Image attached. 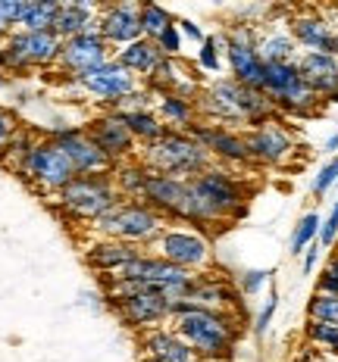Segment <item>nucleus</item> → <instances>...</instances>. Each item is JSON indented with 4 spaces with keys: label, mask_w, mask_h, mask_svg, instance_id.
<instances>
[{
    "label": "nucleus",
    "mask_w": 338,
    "mask_h": 362,
    "mask_svg": "<svg viewBox=\"0 0 338 362\" xmlns=\"http://www.w3.org/2000/svg\"><path fill=\"white\" fill-rule=\"evenodd\" d=\"M198 116L207 125H220V128H229V132H238V128L251 132V128H257L263 122L279 119V110H276V103L263 90L244 88L235 78H216L201 90Z\"/></svg>",
    "instance_id": "obj_1"
},
{
    "label": "nucleus",
    "mask_w": 338,
    "mask_h": 362,
    "mask_svg": "<svg viewBox=\"0 0 338 362\" xmlns=\"http://www.w3.org/2000/svg\"><path fill=\"white\" fill-rule=\"evenodd\" d=\"M172 331L191 346L204 362L232 359L242 337V319L238 313H213V309L176 306L172 309Z\"/></svg>",
    "instance_id": "obj_2"
},
{
    "label": "nucleus",
    "mask_w": 338,
    "mask_h": 362,
    "mask_svg": "<svg viewBox=\"0 0 338 362\" xmlns=\"http://www.w3.org/2000/svg\"><path fill=\"white\" fill-rule=\"evenodd\" d=\"M167 228H169V218L141 200H119L110 213H103L97 222L88 225V231L97 238L125 240V244L145 247V250L154 247Z\"/></svg>",
    "instance_id": "obj_3"
},
{
    "label": "nucleus",
    "mask_w": 338,
    "mask_h": 362,
    "mask_svg": "<svg viewBox=\"0 0 338 362\" xmlns=\"http://www.w3.org/2000/svg\"><path fill=\"white\" fill-rule=\"evenodd\" d=\"M141 165L150 172H160V175L188 181L198 178L201 172H207L216 163L188 132H167L160 141L141 147Z\"/></svg>",
    "instance_id": "obj_4"
},
{
    "label": "nucleus",
    "mask_w": 338,
    "mask_h": 362,
    "mask_svg": "<svg viewBox=\"0 0 338 362\" xmlns=\"http://www.w3.org/2000/svg\"><path fill=\"white\" fill-rule=\"evenodd\" d=\"M123 200L113 175H79L54 197V206L72 222L91 225Z\"/></svg>",
    "instance_id": "obj_5"
},
{
    "label": "nucleus",
    "mask_w": 338,
    "mask_h": 362,
    "mask_svg": "<svg viewBox=\"0 0 338 362\" xmlns=\"http://www.w3.org/2000/svg\"><path fill=\"white\" fill-rule=\"evenodd\" d=\"M19 175L35 187L44 197H57L66 185H72L79 178V172L72 169L69 156L63 153V147L54 138H35L32 150H28L26 163H22Z\"/></svg>",
    "instance_id": "obj_6"
},
{
    "label": "nucleus",
    "mask_w": 338,
    "mask_h": 362,
    "mask_svg": "<svg viewBox=\"0 0 338 362\" xmlns=\"http://www.w3.org/2000/svg\"><path fill=\"white\" fill-rule=\"evenodd\" d=\"M225 44V66H229V78H235L238 85L263 90L266 81V63L260 59L257 50V25L251 22H235L222 32Z\"/></svg>",
    "instance_id": "obj_7"
},
{
    "label": "nucleus",
    "mask_w": 338,
    "mask_h": 362,
    "mask_svg": "<svg viewBox=\"0 0 338 362\" xmlns=\"http://www.w3.org/2000/svg\"><path fill=\"white\" fill-rule=\"evenodd\" d=\"M263 94L276 103L279 112L288 116H313L320 110L322 97L310 90L298 72V63H276L266 66V81H263Z\"/></svg>",
    "instance_id": "obj_8"
},
{
    "label": "nucleus",
    "mask_w": 338,
    "mask_h": 362,
    "mask_svg": "<svg viewBox=\"0 0 338 362\" xmlns=\"http://www.w3.org/2000/svg\"><path fill=\"white\" fill-rule=\"evenodd\" d=\"M154 247H157V256H163L172 266L191 272V275H204V272L213 269V244H210V238L198 228L169 225Z\"/></svg>",
    "instance_id": "obj_9"
},
{
    "label": "nucleus",
    "mask_w": 338,
    "mask_h": 362,
    "mask_svg": "<svg viewBox=\"0 0 338 362\" xmlns=\"http://www.w3.org/2000/svg\"><path fill=\"white\" fill-rule=\"evenodd\" d=\"M194 187L201 191L210 206L220 213L222 222L232 218H242L247 213V197H251V187L244 185L235 172H229L225 165H210L207 172H201L198 178H191Z\"/></svg>",
    "instance_id": "obj_10"
},
{
    "label": "nucleus",
    "mask_w": 338,
    "mask_h": 362,
    "mask_svg": "<svg viewBox=\"0 0 338 362\" xmlns=\"http://www.w3.org/2000/svg\"><path fill=\"white\" fill-rule=\"evenodd\" d=\"M72 81L85 90L88 97H94L97 103H103V107H110V110H116L125 97L141 88V81L135 78L125 66H119L116 57H113L110 63L97 66V69L79 75V78H72Z\"/></svg>",
    "instance_id": "obj_11"
},
{
    "label": "nucleus",
    "mask_w": 338,
    "mask_h": 362,
    "mask_svg": "<svg viewBox=\"0 0 338 362\" xmlns=\"http://www.w3.org/2000/svg\"><path fill=\"white\" fill-rule=\"evenodd\" d=\"M247 150H251V163L254 165H285L295 156L298 150V138L282 119H273V122H263L251 132H244Z\"/></svg>",
    "instance_id": "obj_12"
},
{
    "label": "nucleus",
    "mask_w": 338,
    "mask_h": 362,
    "mask_svg": "<svg viewBox=\"0 0 338 362\" xmlns=\"http://www.w3.org/2000/svg\"><path fill=\"white\" fill-rule=\"evenodd\" d=\"M110 59H113V47L101 37V32H88L63 41V50L57 57V69L69 75V78H79V75L110 63Z\"/></svg>",
    "instance_id": "obj_13"
},
{
    "label": "nucleus",
    "mask_w": 338,
    "mask_h": 362,
    "mask_svg": "<svg viewBox=\"0 0 338 362\" xmlns=\"http://www.w3.org/2000/svg\"><path fill=\"white\" fill-rule=\"evenodd\" d=\"M50 138L63 147V153L69 156L72 169L79 172V175H113V172H116V165H113L107 160V153L88 138L85 128H60V132H54Z\"/></svg>",
    "instance_id": "obj_14"
},
{
    "label": "nucleus",
    "mask_w": 338,
    "mask_h": 362,
    "mask_svg": "<svg viewBox=\"0 0 338 362\" xmlns=\"http://www.w3.org/2000/svg\"><path fill=\"white\" fill-rule=\"evenodd\" d=\"M288 32L300 54H332L335 50V22L326 10H298L288 16Z\"/></svg>",
    "instance_id": "obj_15"
},
{
    "label": "nucleus",
    "mask_w": 338,
    "mask_h": 362,
    "mask_svg": "<svg viewBox=\"0 0 338 362\" xmlns=\"http://www.w3.org/2000/svg\"><path fill=\"white\" fill-rule=\"evenodd\" d=\"M194 141L213 156V163L220 165H251V150H247V141L242 132H229V128H220V125H207V122H198L188 128Z\"/></svg>",
    "instance_id": "obj_16"
},
{
    "label": "nucleus",
    "mask_w": 338,
    "mask_h": 362,
    "mask_svg": "<svg viewBox=\"0 0 338 362\" xmlns=\"http://www.w3.org/2000/svg\"><path fill=\"white\" fill-rule=\"evenodd\" d=\"M88 138L94 141L97 147L107 153V160L116 165H125L135 156V147H138V141L132 138V132L119 122L116 112H103V116H94L91 122L85 125Z\"/></svg>",
    "instance_id": "obj_17"
},
{
    "label": "nucleus",
    "mask_w": 338,
    "mask_h": 362,
    "mask_svg": "<svg viewBox=\"0 0 338 362\" xmlns=\"http://www.w3.org/2000/svg\"><path fill=\"white\" fill-rule=\"evenodd\" d=\"M110 306L125 325L141 331V334L150 328H160L163 322H172V306L160 293H135V297L116 300V303H110Z\"/></svg>",
    "instance_id": "obj_18"
},
{
    "label": "nucleus",
    "mask_w": 338,
    "mask_h": 362,
    "mask_svg": "<svg viewBox=\"0 0 338 362\" xmlns=\"http://www.w3.org/2000/svg\"><path fill=\"white\" fill-rule=\"evenodd\" d=\"M97 32L110 47H129L141 41V4H113L97 16Z\"/></svg>",
    "instance_id": "obj_19"
},
{
    "label": "nucleus",
    "mask_w": 338,
    "mask_h": 362,
    "mask_svg": "<svg viewBox=\"0 0 338 362\" xmlns=\"http://www.w3.org/2000/svg\"><path fill=\"white\" fill-rule=\"evenodd\" d=\"M6 44L16 50V57L28 69L57 66V57L63 50V41H60L57 32H26V28H16V32L6 35Z\"/></svg>",
    "instance_id": "obj_20"
},
{
    "label": "nucleus",
    "mask_w": 338,
    "mask_h": 362,
    "mask_svg": "<svg viewBox=\"0 0 338 362\" xmlns=\"http://www.w3.org/2000/svg\"><path fill=\"white\" fill-rule=\"evenodd\" d=\"M300 78L310 85L322 103H338V57L335 54H300L298 57Z\"/></svg>",
    "instance_id": "obj_21"
},
{
    "label": "nucleus",
    "mask_w": 338,
    "mask_h": 362,
    "mask_svg": "<svg viewBox=\"0 0 338 362\" xmlns=\"http://www.w3.org/2000/svg\"><path fill=\"white\" fill-rule=\"evenodd\" d=\"M147 250L145 247H135V244H125V240H113V238H97L88 244L85 250V262L91 266L94 272H101L103 278L116 275L119 269H125L129 262L141 259Z\"/></svg>",
    "instance_id": "obj_22"
},
{
    "label": "nucleus",
    "mask_w": 338,
    "mask_h": 362,
    "mask_svg": "<svg viewBox=\"0 0 338 362\" xmlns=\"http://www.w3.org/2000/svg\"><path fill=\"white\" fill-rule=\"evenodd\" d=\"M188 306L194 309H213V313H235L238 306V293L216 278L213 272H204V275L194 278L191 293H188Z\"/></svg>",
    "instance_id": "obj_23"
},
{
    "label": "nucleus",
    "mask_w": 338,
    "mask_h": 362,
    "mask_svg": "<svg viewBox=\"0 0 338 362\" xmlns=\"http://www.w3.org/2000/svg\"><path fill=\"white\" fill-rule=\"evenodd\" d=\"M185 197V181L182 178H169V175H160V172H150L147 169V178H145V191H141V203L154 206L160 216H167L169 222L176 218L179 213V203Z\"/></svg>",
    "instance_id": "obj_24"
},
{
    "label": "nucleus",
    "mask_w": 338,
    "mask_h": 362,
    "mask_svg": "<svg viewBox=\"0 0 338 362\" xmlns=\"http://www.w3.org/2000/svg\"><path fill=\"white\" fill-rule=\"evenodd\" d=\"M257 50H260V59L266 66L298 63V57H300L295 37H291V32H288V22H273L263 35L257 32Z\"/></svg>",
    "instance_id": "obj_25"
},
{
    "label": "nucleus",
    "mask_w": 338,
    "mask_h": 362,
    "mask_svg": "<svg viewBox=\"0 0 338 362\" xmlns=\"http://www.w3.org/2000/svg\"><path fill=\"white\" fill-rule=\"evenodd\" d=\"M116 59H119V66H125L135 78H150V75L157 72V66L163 63V50L157 47V41H147V37H141V41H135L129 44V47H119L116 50Z\"/></svg>",
    "instance_id": "obj_26"
},
{
    "label": "nucleus",
    "mask_w": 338,
    "mask_h": 362,
    "mask_svg": "<svg viewBox=\"0 0 338 362\" xmlns=\"http://www.w3.org/2000/svg\"><path fill=\"white\" fill-rule=\"evenodd\" d=\"M157 116L169 132H188L191 125L201 122L198 100H185L179 94H160L157 97Z\"/></svg>",
    "instance_id": "obj_27"
},
{
    "label": "nucleus",
    "mask_w": 338,
    "mask_h": 362,
    "mask_svg": "<svg viewBox=\"0 0 338 362\" xmlns=\"http://www.w3.org/2000/svg\"><path fill=\"white\" fill-rule=\"evenodd\" d=\"M97 16H101V13H97L91 4H60V16H57L54 32L60 35V41H69L75 35L97 32Z\"/></svg>",
    "instance_id": "obj_28"
},
{
    "label": "nucleus",
    "mask_w": 338,
    "mask_h": 362,
    "mask_svg": "<svg viewBox=\"0 0 338 362\" xmlns=\"http://www.w3.org/2000/svg\"><path fill=\"white\" fill-rule=\"evenodd\" d=\"M116 116H119V122L132 132V138L138 141L141 147L154 144V141H160L163 134L169 132L154 110H116Z\"/></svg>",
    "instance_id": "obj_29"
},
{
    "label": "nucleus",
    "mask_w": 338,
    "mask_h": 362,
    "mask_svg": "<svg viewBox=\"0 0 338 362\" xmlns=\"http://www.w3.org/2000/svg\"><path fill=\"white\" fill-rule=\"evenodd\" d=\"M57 16H60V4H50V0H28L19 28H26V32H54Z\"/></svg>",
    "instance_id": "obj_30"
},
{
    "label": "nucleus",
    "mask_w": 338,
    "mask_h": 362,
    "mask_svg": "<svg viewBox=\"0 0 338 362\" xmlns=\"http://www.w3.org/2000/svg\"><path fill=\"white\" fill-rule=\"evenodd\" d=\"M176 22V16L160 4H141V35L147 41H160V35Z\"/></svg>",
    "instance_id": "obj_31"
},
{
    "label": "nucleus",
    "mask_w": 338,
    "mask_h": 362,
    "mask_svg": "<svg viewBox=\"0 0 338 362\" xmlns=\"http://www.w3.org/2000/svg\"><path fill=\"white\" fill-rule=\"evenodd\" d=\"M307 322H322V325H338V293L313 291L307 300Z\"/></svg>",
    "instance_id": "obj_32"
},
{
    "label": "nucleus",
    "mask_w": 338,
    "mask_h": 362,
    "mask_svg": "<svg viewBox=\"0 0 338 362\" xmlns=\"http://www.w3.org/2000/svg\"><path fill=\"white\" fill-rule=\"evenodd\" d=\"M198 66L210 75H220L222 66H225V44H222V35H207L204 44L198 47Z\"/></svg>",
    "instance_id": "obj_33"
},
{
    "label": "nucleus",
    "mask_w": 338,
    "mask_h": 362,
    "mask_svg": "<svg viewBox=\"0 0 338 362\" xmlns=\"http://www.w3.org/2000/svg\"><path fill=\"white\" fill-rule=\"evenodd\" d=\"M307 341L322 356L338 359V325H322V322H307Z\"/></svg>",
    "instance_id": "obj_34"
},
{
    "label": "nucleus",
    "mask_w": 338,
    "mask_h": 362,
    "mask_svg": "<svg viewBox=\"0 0 338 362\" xmlns=\"http://www.w3.org/2000/svg\"><path fill=\"white\" fill-rule=\"evenodd\" d=\"M320 225H322L320 213H307V216H300V222L295 225V231H291V256L304 253L307 247H310L313 240L320 238Z\"/></svg>",
    "instance_id": "obj_35"
},
{
    "label": "nucleus",
    "mask_w": 338,
    "mask_h": 362,
    "mask_svg": "<svg viewBox=\"0 0 338 362\" xmlns=\"http://www.w3.org/2000/svg\"><path fill=\"white\" fill-rule=\"evenodd\" d=\"M157 47L163 50V57H169V59H182L185 37H182V32H179V25H176V22H172V25L167 28V32L160 35V41H157Z\"/></svg>",
    "instance_id": "obj_36"
},
{
    "label": "nucleus",
    "mask_w": 338,
    "mask_h": 362,
    "mask_svg": "<svg viewBox=\"0 0 338 362\" xmlns=\"http://www.w3.org/2000/svg\"><path fill=\"white\" fill-rule=\"evenodd\" d=\"M338 185V153L320 169V175L313 178V197H326L329 187Z\"/></svg>",
    "instance_id": "obj_37"
},
{
    "label": "nucleus",
    "mask_w": 338,
    "mask_h": 362,
    "mask_svg": "<svg viewBox=\"0 0 338 362\" xmlns=\"http://www.w3.org/2000/svg\"><path fill=\"white\" fill-rule=\"evenodd\" d=\"M19 132H22V128H19V122H16V116H13L10 110L0 107V156L10 150V144L16 141Z\"/></svg>",
    "instance_id": "obj_38"
},
{
    "label": "nucleus",
    "mask_w": 338,
    "mask_h": 362,
    "mask_svg": "<svg viewBox=\"0 0 338 362\" xmlns=\"http://www.w3.org/2000/svg\"><path fill=\"white\" fill-rule=\"evenodd\" d=\"M276 309H279V293H276V291H269V297L263 300V306H260L257 319H254V334H257V337L266 334V328H269V322H273Z\"/></svg>",
    "instance_id": "obj_39"
},
{
    "label": "nucleus",
    "mask_w": 338,
    "mask_h": 362,
    "mask_svg": "<svg viewBox=\"0 0 338 362\" xmlns=\"http://www.w3.org/2000/svg\"><path fill=\"white\" fill-rule=\"evenodd\" d=\"M26 6H28V0H0V19L16 32L22 25V16H26Z\"/></svg>",
    "instance_id": "obj_40"
},
{
    "label": "nucleus",
    "mask_w": 338,
    "mask_h": 362,
    "mask_svg": "<svg viewBox=\"0 0 338 362\" xmlns=\"http://www.w3.org/2000/svg\"><path fill=\"white\" fill-rule=\"evenodd\" d=\"M335 240H338V200L332 203V209H329V216L322 218L317 244H320V247H332Z\"/></svg>",
    "instance_id": "obj_41"
},
{
    "label": "nucleus",
    "mask_w": 338,
    "mask_h": 362,
    "mask_svg": "<svg viewBox=\"0 0 338 362\" xmlns=\"http://www.w3.org/2000/svg\"><path fill=\"white\" fill-rule=\"evenodd\" d=\"M0 72H6V75H22V72H32L26 63L16 57V50L10 47V44H0Z\"/></svg>",
    "instance_id": "obj_42"
},
{
    "label": "nucleus",
    "mask_w": 338,
    "mask_h": 362,
    "mask_svg": "<svg viewBox=\"0 0 338 362\" xmlns=\"http://www.w3.org/2000/svg\"><path fill=\"white\" fill-rule=\"evenodd\" d=\"M317 291L338 293V253H335L332 259L326 262V269H322V275H320V284H317Z\"/></svg>",
    "instance_id": "obj_43"
},
{
    "label": "nucleus",
    "mask_w": 338,
    "mask_h": 362,
    "mask_svg": "<svg viewBox=\"0 0 338 362\" xmlns=\"http://www.w3.org/2000/svg\"><path fill=\"white\" fill-rule=\"evenodd\" d=\"M266 281H269V272H263V269L244 272V275H242V293H244V297H254V293H257Z\"/></svg>",
    "instance_id": "obj_44"
},
{
    "label": "nucleus",
    "mask_w": 338,
    "mask_h": 362,
    "mask_svg": "<svg viewBox=\"0 0 338 362\" xmlns=\"http://www.w3.org/2000/svg\"><path fill=\"white\" fill-rule=\"evenodd\" d=\"M176 25H179V32H182V37H188V41H194L201 47V44H204V28L198 25V22L194 19H176Z\"/></svg>",
    "instance_id": "obj_45"
},
{
    "label": "nucleus",
    "mask_w": 338,
    "mask_h": 362,
    "mask_svg": "<svg viewBox=\"0 0 338 362\" xmlns=\"http://www.w3.org/2000/svg\"><path fill=\"white\" fill-rule=\"evenodd\" d=\"M320 253H322V247L317 244V240H313L310 247H307L304 250V275H310L313 269H317V262H320Z\"/></svg>",
    "instance_id": "obj_46"
},
{
    "label": "nucleus",
    "mask_w": 338,
    "mask_h": 362,
    "mask_svg": "<svg viewBox=\"0 0 338 362\" xmlns=\"http://www.w3.org/2000/svg\"><path fill=\"white\" fill-rule=\"evenodd\" d=\"M291 362H322V356H320V353H300V356H295V359H291Z\"/></svg>",
    "instance_id": "obj_47"
},
{
    "label": "nucleus",
    "mask_w": 338,
    "mask_h": 362,
    "mask_svg": "<svg viewBox=\"0 0 338 362\" xmlns=\"http://www.w3.org/2000/svg\"><path fill=\"white\" fill-rule=\"evenodd\" d=\"M322 150H326V153H332V156H335V153H338V134H332V138H329L326 144H322Z\"/></svg>",
    "instance_id": "obj_48"
},
{
    "label": "nucleus",
    "mask_w": 338,
    "mask_h": 362,
    "mask_svg": "<svg viewBox=\"0 0 338 362\" xmlns=\"http://www.w3.org/2000/svg\"><path fill=\"white\" fill-rule=\"evenodd\" d=\"M332 54L338 57V32H335V50H332Z\"/></svg>",
    "instance_id": "obj_49"
},
{
    "label": "nucleus",
    "mask_w": 338,
    "mask_h": 362,
    "mask_svg": "<svg viewBox=\"0 0 338 362\" xmlns=\"http://www.w3.org/2000/svg\"><path fill=\"white\" fill-rule=\"evenodd\" d=\"M335 362H338V359H335Z\"/></svg>",
    "instance_id": "obj_50"
}]
</instances>
